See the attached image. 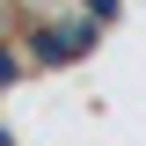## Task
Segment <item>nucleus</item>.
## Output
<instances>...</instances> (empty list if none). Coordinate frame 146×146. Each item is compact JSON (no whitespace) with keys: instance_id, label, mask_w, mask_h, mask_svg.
<instances>
[{"instance_id":"f03ea898","label":"nucleus","mask_w":146,"mask_h":146,"mask_svg":"<svg viewBox=\"0 0 146 146\" xmlns=\"http://www.w3.org/2000/svg\"><path fill=\"white\" fill-rule=\"evenodd\" d=\"M117 7H124V0H80V15H88V22H102V29L117 22Z\"/></svg>"},{"instance_id":"7ed1b4c3","label":"nucleus","mask_w":146,"mask_h":146,"mask_svg":"<svg viewBox=\"0 0 146 146\" xmlns=\"http://www.w3.org/2000/svg\"><path fill=\"white\" fill-rule=\"evenodd\" d=\"M15 73H22V58H15V51H0V88H7Z\"/></svg>"},{"instance_id":"f257e3e1","label":"nucleus","mask_w":146,"mask_h":146,"mask_svg":"<svg viewBox=\"0 0 146 146\" xmlns=\"http://www.w3.org/2000/svg\"><path fill=\"white\" fill-rule=\"evenodd\" d=\"M95 36H102V22L88 15H66V22H29V66H73V58L95 51Z\"/></svg>"}]
</instances>
